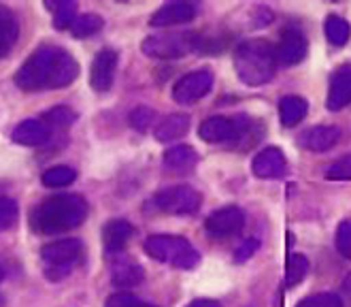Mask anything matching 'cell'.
Returning a JSON list of instances; mask_svg holds the SVG:
<instances>
[{
	"label": "cell",
	"mask_w": 351,
	"mask_h": 307,
	"mask_svg": "<svg viewBox=\"0 0 351 307\" xmlns=\"http://www.w3.org/2000/svg\"><path fill=\"white\" fill-rule=\"evenodd\" d=\"M115 71H117V52L113 49L98 52L92 62V73H90L92 88L96 92H109L115 81Z\"/></svg>",
	"instance_id": "12"
},
{
	"label": "cell",
	"mask_w": 351,
	"mask_h": 307,
	"mask_svg": "<svg viewBox=\"0 0 351 307\" xmlns=\"http://www.w3.org/2000/svg\"><path fill=\"white\" fill-rule=\"evenodd\" d=\"M40 179H43V183L47 188H62V186H69V183H73L77 179V171L71 167L60 165V167L47 169Z\"/></svg>",
	"instance_id": "27"
},
{
	"label": "cell",
	"mask_w": 351,
	"mask_h": 307,
	"mask_svg": "<svg viewBox=\"0 0 351 307\" xmlns=\"http://www.w3.org/2000/svg\"><path fill=\"white\" fill-rule=\"evenodd\" d=\"M306 100L300 98V96H283L281 102H279V117H281V124L292 128L296 126L298 122L306 115Z\"/></svg>",
	"instance_id": "21"
},
{
	"label": "cell",
	"mask_w": 351,
	"mask_h": 307,
	"mask_svg": "<svg viewBox=\"0 0 351 307\" xmlns=\"http://www.w3.org/2000/svg\"><path fill=\"white\" fill-rule=\"evenodd\" d=\"M188 130H190V117L185 113H173L169 117H164L156 126L154 137L162 143H171V141L181 139Z\"/></svg>",
	"instance_id": "20"
},
{
	"label": "cell",
	"mask_w": 351,
	"mask_h": 307,
	"mask_svg": "<svg viewBox=\"0 0 351 307\" xmlns=\"http://www.w3.org/2000/svg\"><path fill=\"white\" fill-rule=\"evenodd\" d=\"M324 32H326V36H328L330 43L337 45V47H343V45L347 43V41H349V36H351L349 24L345 22L343 17H339V15H330V17L326 19Z\"/></svg>",
	"instance_id": "24"
},
{
	"label": "cell",
	"mask_w": 351,
	"mask_h": 307,
	"mask_svg": "<svg viewBox=\"0 0 351 307\" xmlns=\"http://www.w3.org/2000/svg\"><path fill=\"white\" fill-rule=\"evenodd\" d=\"M247 128H250V117L245 115H237V117L215 115L202 122L198 135L206 143H230L234 139H241Z\"/></svg>",
	"instance_id": "8"
},
{
	"label": "cell",
	"mask_w": 351,
	"mask_h": 307,
	"mask_svg": "<svg viewBox=\"0 0 351 307\" xmlns=\"http://www.w3.org/2000/svg\"><path fill=\"white\" fill-rule=\"evenodd\" d=\"M337 250L345 256L351 258V218L343 220L337 229Z\"/></svg>",
	"instance_id": "34"
},
{
	"label": "cell",
	"mask_w": 351,
	"mask_h": 307,
	"mask_svg": "<svg viewBox=\"0 0 351 307\" xmlns=\"http://www.w3.org/2000/svg\"><path fill=\"white\" fill-rule=\"evenodd\" d=\"M51 135L53 130L43 120H24L22 124L13 130V141L26 148H38V146H45L51 139Z\"/></svg>",
	"instance_id": "17"
},
{
	"label": "cell",
	"mask_w": 351,
	"mask_h": 307,
	"mask_svg": "<svg viewBox=\"0 0 351 307\" xmlns=\"http://www.w3.org/2000/svg\"><path fill=\"white\" fill-rule=\"evenodd\" d=\"M143 54L149 58L171 60L181 58L200 49V34L196 32H171V34H152L143 41Z\"/></svg>",
	"instance_id": "6"
},
{
	"label": "cell",
	"mask_w": 351,
	"mask_h": 307,
	"mask_svg": "<svg viewBox=\"0 0 351 307\" xmlns=\"http://www.w3.org/2000/svg\"><path fill=\"white\" fill-rule=\"evenodd\" d=\"M198 160V154L190 146H175L164 154V167L171 171H185L192 169Z\"/></svg>",
	"instance_id": "23"
},
{
	"label": "cell",
	"mask_w": 351,
	"mask_h": 307,
	"mask_svg": "<svg viewBox=\"0 0 351 307\" xmlns=\"http://www.w3.org/2000/svg\"><path fill=\"white\" fill-rule=\"evenodd\" d=\"M306 273H308V260H306V256L292 254L290 258H287V264H285V286H287V288L298 286L304 280Z\"/></svg>",
	"instance_id": "25"
},
{
	"label": "cell",
	"mask_w": 351,
	"mask_h": 307,
	"mask_svg": "<svg viewBox=\"0 0 351 307\" xmlns=\"http://www.w3.org/2000/svg\"><path fill=\"white\" fill-rule=\"evenodd\" d=\"M154 209L171 216H190L200 209L202 196L192 186H171L160 190L154 198Z\"/></svg>",
	"instance_id": "7"
},
{
	"label": "cell",
	"mask_w": 351,
	"mask_h": 307,
	"mask_svg": "<svg viewBox=\"0 0 351 307\" xmlns=\"http://www.w3.org/2000/svg\"><path fill=\"white\" fill-rule=\"evenodd\" d=\"M243 224H245L243 209H239L237 205H228V207H221L206 218L204 229L213 237H232L243 229Z\"/></svg>",
	"instance_id": "11"
},
{
	"label": "cell",
	"mask_w": 351,
	"mask_h": 307,
	"mask_svg": "<svg viewBox=\"0 0 351 307\" xmlns=\"http://www.w3.org/2000/svg\"><path fill=\"white\" fill-rule=\"evenodd\" d=\"M84 256V243L81 239H60L43 245L40 258L45 262V273L49 280H60L71 275L73 267Z\"/></svg>",
	"instance_id": "5"
},
{
	"label": "cell",
	"mask_w": 351,
	"mask_h": 307,
	"mask_svg": "<svg viewBox=\"0 0 351 307\" xmlns=\"http://www.w3.org/2000/svg\"><path fill=\"white\" fill-rule=\"evenodd\" d=\"M143 277H145L143 267L134 260H130L128 256H117L111 264V282L119 291L134 288V286L143 282Z\"/></svg>",
	"instance_id": "16"
},
{
	"label": "cell",
	"mask_w": 351,
	"mask_h": 307,
	"mask_svg": "<svg viewBox=\"0 0 351 307\" xmlns=\"http://www.w3.org/2000/svg\"><path fill=\"white\" fill-rule=\"evenodd\" d=\"M296 307H343L341 299L332 293H319L302 299Z\"/></svg>",
	"instance_id": "33"
},
{
	"label": "cell",
	"mask_w": 351,
	"mask_h": 307,
	"mask_svg": "<svg viewBox=\"0 0 351 307\" xmlns=\"http://www.w3.org/2000/svg\"><path fill=\"white\" fill-rule=\"evenodd\" d=\"M102 17L96 15V13H84V15H77L75 22L71 24V30L77 38H86V36H92L96 34L100 28H102Z\"/></svg>",
	"instance_id": "26"
},
{
	"label": "cell",
	"mask_w": 351,
	"mask_h": 307,
	"mask_svg": "<svg viewBox=\"0 0 351 307\" xmlns=\"http://www.w3.org/2000/svg\"><path fill=\"white\" fill-rule=\"evenodd\" d=\"M339 137H341V130L337 126H313V128H306L298 137V143H300V148L308 152H328L332 146H337Z\"/></svg>",
	"instance_id": "18"
},
{
	"label": "cell",
	"mask_w": 351,
	"mask_h": 307,
	"mask_svg": "<svg viewBox=\"0 0 351 307\" xmlns=\"http://www.w3.org/2000/svg\"><path fill=\"white\" fill-rule=\"evenodd\" d=\"M156 120V111L149 109V107H138L130 113V126L136 128L138 133H145L149 130V126L154 124Z\"/></svg>",
	"instance_id": "31"
},
{
	"label": "cell",
	"mask_w": 351,
	"mask_h": 307,
	"mask_svg": "<svg viewBox=\"0 0 351 307\" xmlns=\"http://www.w3.org/2000/svg\"><path fill=\"white\" fill-rule=\"evenodd\" d=\"M40 120H43L51 130H62V128H69L73 124V122L77 120V113L71 107H53Z\"/></svg>",
	"instance_id": "28"
},
{
	"label": "cell",
	"mask_w": 351,
	"mask_h": 307,
	"mask_svg": "<svg viewBox=\"0 0 351 307\" xmlns=\"http://www.w3.org/2000/svg\"><path fill=\"white\" fill-rule=\"evenodd\" d=\"M252 169H254V175L260 179H277L285 175L287 162L279 148H266L254 158Z\"/></svg>",
	"instance_id": "15"
},
{
	"label": "cell",
	"mask_w": 351,
	"mask_h": 307,
	"mask_svg": "<svg viewBox=\"0 0 351 307\" xmlns=\"http://www.w3.org/2000/svg\"><path fill=\"white\" fill-rule=\"evenodd\" d=\"M138 299L130 293H115L107 299L105 307H136Z\"/></svg>",
	"instance_id": "36"
},
{
	"label": "cell",
	"mask_w": 351,
	"mask_h": 307,
	"mask_svg": "<svg viewBox=\"0 0 351 307\" xmlns=\"http://www.w3.org/2000/svg\"><path fill=\"white\" fill-rule=\"evenodd\" d=\"M351 102V65H343L330 79L328 90V109L341 111Z\"/></svg>",
	"instance_id": "14"
},
{
	"label": "cell",
	"mask_w": 351,
	"mask_h": 307,
	"mask_svg": "<svg viewBox=\"0 0 351 307\" xmlns=\"http://www.w3.org/2000/svg\"><path fill=\"white\" fill-rule=\"evenodd\" d=\"M19 216V207L17 201L9 198V196H0V231H9L15 227Z\"/></svg>",
	"instance_id": "30"
},
{
	"label": "cell",
	"mask_w": 351,
	"mask_h": 307,
	"mask_svg": "<svg viewBox=\"0 0 351 307\" xmlns=\"http://www.w3.org/2000/svg\"><path fill=\"white\" fill-rule=\"evenodd\" d=\"M234 69L245 86H264L275 77V52L268 41L250 38L241 43L234 52Z\"/></svg>",
	"instance_id": "3"
},
{
	"label": "cell",
	"mask_w": 351,
	"mask_h": 307,
	"mask_svg": "<svg viewBox=\"0 0 351 307\" xmlns=\"http://www.w3.org/2000/svg\"><path fill=\"white\" fill-rule=\"evenodd\" d=\"M79 75L77 60L62 47L45 45L36 49L15 73V84L24 92L60 90L71 86Z\"/></svg>",
	"instance_id": "1"
},
{
	"label": "cell",
	"mask_w": 351,
	"mask_h": 307,
	"mask_svg": "<svg viewBox=\"0 0 351 307\" xmlns=\"http://www.w3.org/2000/svg\"><path fill=\"white\" fill-rule=\"evenodd\" d=\"M306 38L302 34V30L298 28H285L277 47H273L275 52V62L277 65H283V67H292V65H298L300 60H304L306 56Z\"/></svg>",
	"instance_id": "10"
},
{
	"label": "cell",
	"mask_w": 351,
	"mask_h": 307,
	"mask_svg": "<svg viewBox=\"0 0 351 307\" xmlns=\"http://www.w3.org/2000/svg\"><path fill=\"white\" fill-rule=\"evenodd\" d=\"M258 245H260V241H258L256 237L245 239V241L239 245V248L234 250V260H237V262H245L247 258H252L254 252L258 250Z\"/></svg>",
	"instance_id": "35"
},
{
	"label": "cell",
	"mask_w": 351,
	"mask_h": 307,
	"mask_svg": "<svg viewBox=\"0 0 351 307\" xmlns=\"http://www.w3.org/2000/svg\"><path fill=\"white\" fill-rule=\"evenodd\" d=\"M86 216L88 203L81 194H56L36 205L30 214V224L40 235H58L81 227Z\"/></svg>",
	"instance_id": "2"
},
{
	"label": "cell",
	"mask_w": 351,
	"mask_h": 307,
	"mask_svg": "<svg viewBox=\"0 0 351 307\" xmlns=\"http://www.w3.org/2000/svg\"><path fill=\"white\" fill-rule=\"evenodd\" d=\"M17 36H19V26L15 13L7 7H0V58L13 47Z\"/></svg>",
	"instance_id": "22"
},
{
	"label": "cell",
	"mask_w": 351,
	"mask_h": 307,
	"mask_svg": "<svg viewBox=\"0 0 351 307\" xmlns=\"http://www.w3.org/2000/svg\"><path fill=\"white\" fill-rule=\"evenodd\" d=\"M3 275H5V273H3V267H0V282H3Z\"/></svg>",
	"instance_id": "39"
},
{
	"label": "cell",
	"mask_w": 351,
	"mask_h": 307,
	"mask_svg": "<svg viewBox=\"0 0 351 307\" xmlns=\"http://www.w3.org/2000/svg\"><path fill=\"white\" fill-rule=\"evenodd\" d=\"M326 177L328 179H339V181H347L351 179V154L339 158L337 162H332L328 169H326Z\"/></svg>",
	"instance_id": "32"
},
{
	"label": "cell",
	"mask_w": 351,
	"mask_h": 307,
	"mask_svg": "<svg viewBox=\"0 0 351 307\" xmlns=\"http://www.w3.org/2000/svg\"><path fill=\"white\" fill-rule=\"evenodd\" d=\"M188 307H221V305L217 301H211V299H196Z\"/></svg>",
	"instance_id": "37"
},
{
	"label": "cell",
	"mask_w": 351,
	"mask_h": 307,
	"mask_svg": "<svg viewBox=\"0 0 351 307\" xmlns=\"http://www.w3.org/2000/svg\"><path fill=\"white\" fill-rule=\"evenodd\" d=\"M213 88V73L200 69V71H192L185 77H181L175 88H173V98L179 102V105H194L200 98H204Z\"/></svg>",
	"instance_id": "9"
},
{
	"label": "cell",
	"mask_w": 351,
	"mask_h": 307,
	"mask_svg": "<svg viewBox=\"0 0 351 307\" xmlns=\"http://www.w3.org/2000/svg\"><path fill=\"white\" fill-rule=\"evenodd\" d=\"M134 229L126 220H109L102 229V243H105L107 252H119L123 245L132 237Z\"/></svg>",
	"instance_id": "19"
},
{
	"label": "cell",
	"mask_w": 351,
	"mask_h": 307,
	"mask_svg": "<svg viewBox=\"0 0 351 307\" xmlns=\"http://www.w3.org/2000/svg\"><path fill=\"white\" fill-rule=\"evenodd\" d=\"M145 250L152 258L177 269H194L200 262L198 250L179 235H152L145 241Z\"/></svg>",
	"instance_id": "4"
},
{
	"label": "cell",
	"mask_w": 351,
	"mask_h": 307,
	"mask_svg": "<svg viewBox=\"0 0 351 307\" xmlns=\"http://www.w3.org/2000/svg\"><path fill=\"white\" fill-rule=\"evenodd\" d=\"M196 15V7L192 3H185V0H179V3H169L160 7L152 19H149V26L154 28H167V26H177V24H185L194 19Z\"/></svg>",
	"instance_id": "13"
},
{
	"label": "cell",
	"mask_w": 351,
	"mask_h": 307,
	"mask_svg": "<svg viewBox=\"0 0 351 307\" xmlns=\"http://www.w3.org/2000/svg\"><path fill=\"white\" fill-rule=\"evenodd\" d=\"M136 307H156V305H152V303H143V301H138V303H136Z\"/></svg>",
	"instance_id": "38"
},
{
	"label": "cell",
	"mask_w": 351,
	"mask_h": 307,
	"mask_svg": "<svg viewBox=\"0 0 351 307\" xmlns=\"http://www.w3.org/2000/svg\"><path fill=\"white\" fill-rule=\"evenodd\" d=\"M47 9L53 11V26L56 28H69L73 22H75V11H77V5L75 3H47Z\"/></svg>",
	"instance_id": "29"
}]
</instances>
